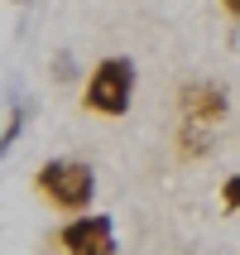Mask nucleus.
Wrapping results in <instances>:
<instances>
[{"instance_id": "9", "label": "nucleus", "mask_w": 240, "mask_h": 255, "mask_svg": "<svg viewBox=\"0 0 240 255\" xmlns=\"http://www.w3.org/2000/svg\"><path fill=\"white\" fill-rule=\"evenodd\" d=\"M221 5H226V10H231V14H240V0H221Z\"/></svg>"}, {"instance_id": "4", "label": "nucleus", "mask_w": 240, "mask_h": 255, "mask_svg": "<svg viewBox=\"0 0 240 255\" xmlns=\"http://www.w3.org/2000/svg\"><path fill=\"white\" fill-rule=\"evenodd\" d=\"M178 106H183V121H202V126H216L221 116H226V92L216 82H187L178 92Z\"/></svg>"}, {"instance_id": "2", "label": "nucleus", "mask_w": 240, "mask_h": 255, "mask_svg": "<svg viewBox=\"0 0 240 255\" xmlns=\"http://www.w3.org/2000/svg\"><path fill=\"white\" fill-rule=\"evenodd\" d=\"M135 101V63L130 58H101L96 72L86 77L82 106L96 116H125Z\"/></svg>"}, {"instance_id": "7", "label": "nucleus", "mask_w": 240, "mask_h": 255, "mask_svg": "<svg viewBox=\"0 0 240 255\" xmlns=\"http://www.w3.org/2000/svg\"><path fill=\"white\" fill-rule=\"evenodd\" d=\"M221 202H226L231 212H240V173H231L226 183H221Z\"/></svg>"}, {"instance_id": "5", "label": "nucleus", "mask_w": 240, "mask_h": 255, "mask_svg": "<svg viewBox=\"0 0 240 255\" xmlns=\"http://www.w3.org/2000/svg\"><path fill=\"white\" fill-rule=\"evenodd\" d=\"M178 154H183V159L212 154V126H202V121H183V126H178Z\"/></svg>"}, {"instance_id": "8", "label": "nucleus", "mask_w": 240, "mask_h": 255, "mask_svg": "<svg viewBox=\"0 0 240 255\" xmlns=\"http://www.w3.org/2000/svg\"><path fill=\"white\" fill-rule=\"evenodd\" d=\"M53 77H58V82H72V77H77L72 58H58V63H53Z\"/></svg>"}, {"instance_id": "6", "label": "nucleus", "mask_w": 240, "mask_h": 255, "mask_svg": "<svg viewBox=\"0 0 240 255\" xmlns=\"http://www.w3.org/2000/svg\"><path fill=\"white\" fill-rule=\"evenodd\" d=\"M24 121H29V106H10V116H5V135H0V144H5V149H10V144L19 140Z\"/></svg>"}, {"instance_id": "1", "label": "nucleus", "mask_w": 240, "mask_h": 255, "mask_svg": "<svg viewBox=\"0 0 240 255\" xmlns=\"http://www.w3.org/2000/svg\"><path fill=\"white\" fill-rule=\"evenodd\" d=\"M39 193L63 212H82L96 198V173L82 159H48L39 169Z\"/></svg>"}, {"instance_id": "3", "label": "nucleus", "mask_w": 240, "mask_h": 255, "mask_svg": "<svg viewBox=\"0 0 240 255\" xmlns=\"http://www.w3.org/2000/svg\"><path fill=\"white\" fill-rule=\"evenodd\" d=\"M58 246L68 255H115V227H111V217H101V212L96 217L82 212L58 231Z\"/></svg>"}]
</instances>
